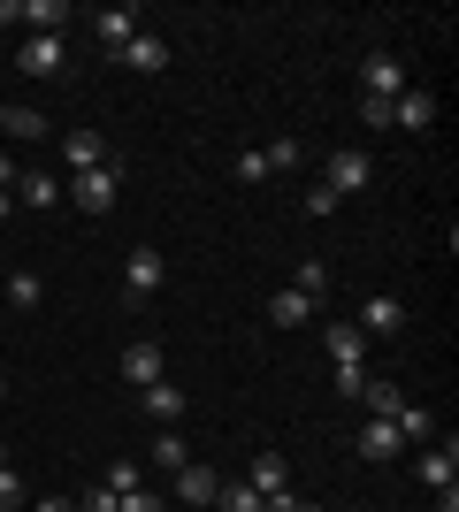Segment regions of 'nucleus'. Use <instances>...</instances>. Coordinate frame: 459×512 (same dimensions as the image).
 Masks as SVG:
<instances>
[{"instance_id":"f03ea898","label":"nucleus","mask_w":459,"mask_h":512,"mask_svg":"<svg viewBox=\"0 0 459 512\" xmlns=\"http://www.w3.org/2000/svg\"><path fill=\"white\" fill-rule=\"evenodd\" d=\"M368 176H375V161H368L360 146H329V153H322V184H329L337 199L368 192Z\"/></svg>"},{"instance_id":"4be33fe9","label":"nucleus","mask_w":459,"mask_h":512,"mask_svg":"<svg viewBox=\"0 0 459 512\" xmlns=\"http://www.w3.org/2000/svg\"><path fill=\"white\" fill-rule=\"evenodd\" d=\"M360 406H368L375 421H391V413L406 406V390H398V383H375V375H368V390H360Z\"/></svg>"},{"instance_id":"a19ab883","label":"nucleus","mask_w":459,"mask_h":512,"mask_svg":"<svg viewBox=\"0 0 459 512\" xmlns=\"http://www.w3.org/2000/svg\"><path fill=\"white\" fill-rule=\"evenodd\" d=\"M0 390H8V375H0Z\"/></svg>"},{"instance_id":"e433bc0d","label":"nucleus","mask_w":459,"mask_h":512,"mask_svg":"<svg viewBox=\"0 0 459 512\" xmlns=\"http://www.w3.org/2000/svg\"><path fill=\"white\" fill-rule=\"evenodd\" d=\"M0 23H23V0H0Z\"/></svg>"},{"instance_id":"ea45409f","label":"nucleus","mask_w":459,"mask_h":512,"mask_svg":"<svg viewBox=\"0 0 459 512\" xmlns=\"http://www.w3.org/2000/svg\"><path fill=\"white\" fill-rule=\"evenodd\" d=\"M299 512H322V505H299Z\"/></svg>"},{"instance_id":"a878e982","label":"nucleus","mask_w":459,"mask_h":512,"mask_svg":"<svg viewBox=\"0 0 459 512\" xmlns=\"http://www.w3.org/2000/svg\"><path fill=\"white\" fill-rule=\"evenodd\" d=\"M46 299V283L31 276V268H16V276H8V306H39Z\"/></svg>"},{"instance_id":"7c9ffc66","label":"nucleus","mask_w":459,"mask_h":512,"mask_svg":"<svg viewBox=\"0 0 459 512\" xmlns=\"http://www.w3.org/2000/svg\"><path fill=\"white\" fill-rule=\"evenodd\" d=\"M299 161H306L299 138H276V146H268V169H299Z\"/></svg>"},{"instance_id":"f704fd0d","label":"nucleus","mask_w":459,"mask_h":512,"mask_svg":"<svg viewBox=\"0 0 459 512\" xmlns=\"http://www.w3.org/2000/svg\"><path fill=\"white\" fill-rule=\"evenodd\" d=\"M8 214H16V184H0V222H8Z\"/></svg>"},{"instance_id":"9d476101","label":"nucleus","mask_w":459,"mask_h":512,"mask_svg":"<svg viewBox=\"0 0 459 512\" xmlns=\"http://www.w3.org/2000/svg\"><path fill=\"white\" fill-rule=\"evenodd\" d=\"M16 69L23 77H62V39H39V31H31V39L16 46Z\"/></svg>"},{"instance_id":"473e14b6","label":"nucleus","mask_w":459,"mask_h":512,"mask_svg":"<svg viewBox=\"0 0 459 512\" xmlns=\"http://www.w3.org/2000/svg\"><path fill=\"white\" fill-rule=\"evenodd\" d=\"M77 512H115V490H108V482H92V490L77 497Z\"/></svg>"},{"instance_id":"a211bd4d","label":"nucleus","mask_w":459,"mask_h":512,"mask_svg":"<svg viewBox=\"0 0 459 512\" xmlns=\"http://www.w3.org/2000/svg\"><path fill=\"white\" fill-rule=\"evenodd\" d=\"M16 192H23V207H62V176L23 169V176H16Z\"/></svg>"},{"instance_id":"393cba45","label":"nucleus","mask_w":459,"mask_h":512,"mask_svg":"<svg viewBox=\"0 0 459 512\" xmlns=\"http://www.w3.org/2000/svg\"><path fill=\"white\" fill-rule=\"evenodd\" d=\"M0 138H46V115L39 107H8V130Z\"/></svg>"},{"instance_id":"0eeeda50","label":"nucleus","mask_w":459,"mask_h":512,"mask_svg":"<svg viewBox=\"0 0 459 512\" xmlns=\"http://www.w3.org/2000/svg\"><path fill=\"white\" fill-rule=\"evenodd\" d=\"M360 329H368V337H398V329H406V299H391V291H368V306H360Z\"/></svg>"},{"instance_id":"4468645a","label":"nucleus","mask_w":459,"mask_h":512,"mask_svg":"<svg viewBox=\"0 0 459 512\" xmlns=\"http://www.w3.org/2000/svg\"><path fill=\"white\" fill-rule=\"evenodd\" d=\"M215 490H222L215 467H199V459H192V467H176V505H199V512H207V505H215Z\"/></svg>"},{"instance_id":"1a4fd4ad","label":"nucleus","mask_w":459,"mask_h":512,"mask_svg":"<svg viewBox=\"0 0 459 512\" xmlns=\"http://www.w3.org/2000/svg\"><path fill=\"white\" fill-rule=\"evenodd\" d=\"M138 31H146V23H138L131 8H100V16H92V39L108 46V54H123V46L138 39Z\"/></svg>"},{"instance_id":"f8f14e48","label":"nucleus","mask_w":459,"mask_h":512,"mask_svg":"<svg viewBox=\"0 0 459 512\" xmlns=\"http://www.w3.org/2000/svg\"><path fill=\"white\" fill-rule=\"evenodd\" d=\"M360 77H368V100H398V92H406V62H398V54H368Z\"/></svg>"},{"instance_id":"ddd939ff","label":"nucleus","mask_w":459,"mask_h":512,"mask_svg":"<svg viewBox=\"0 0 459 512\" xmlns=\"http://www.w3.org/2000/svg\"><path fill=\"white\" fill-rule=\"evenodd\" d=\"M429 123H437V100H429L421 85H406L391 100V130H429Z\"/></svg>"},{"instance_id":"cd10ccee","label":"nucleus","mask_w":459,"mask_h":512,"mask_svg":"<svg viewBox=\"0 0 459 512\" xmlns=\"http://www.w3.org/2000/svg\"><path fill=\"white\" fill-rule=\"evenodd\" d=\"M115 512H169V497H153L146 482H138V490H123V497H115Z\"/></svg>"},{"instance_id":"5701e85b","label":"nucleus","mask_w":459,"mask_h":512,"mask_svg":"<svg viewBox=\"0 0 459 512\" xmlns=\"http://www.w3.org/2000/svg\"><path fill=\"white\" fill-rule=\"evenodd\" d=\"M215 512H261V490H253V482H222V490H215Z\"/></svg>"},{"instance_id":"bb28decb","label":"nucleus","mask_w":459,"mask_h":512,"mask_svg":"<svg viewBox=\"0 0 459 512\" xmlns=\"http://www.w3.org/2000/svg\"><path fill=\"white\" fill-rule=\"evenodd\" d=\"M337 207H345V199L329 192V184H314V192L299 199V214H314V222H329V214H337Z\"/></svg>"},{"instance_id":"aec40b11","label":"nucleus","mask_w":459,"mask_h":512,"mask_svg":"<svg viewBox=\"0 0 459 512\" xmlns=\"http://www.w3.org/2000/svg\"><path fill=\"white\" fill-rule=\"evenodd\" d=\"M146 459H153V467H192V444H184V436H176V428H161V436H153V444H146Z\"/></svg>"},{"instance_id":"2eb2a0df","label":"nucleus","mask_w":459,"mask_h":512,"mask_svg":"<svg viewBox=\"0 0 459 512\" xmlns=\"http://www.w3.org/2000/svg\"><path fill=\"white\" fill-rule=\"evenodd\" d=\"M123 383H131V390L161 383V344H153V337H138L131 352H123Z\"/></svg>"},{"instance_id":"c756f323","label":"nucleus","mask_w":459,"mask_h":512,"mask_svg":"<svg viewBox=\"0 0 459 512\" xmlns=\"http://www.w3.org/2000/svg\"><path fill=\"white\" fill-rule=\"evenodd\" d=\"M329 383H337V398H360V390H368V367H329Z\"/></svg>"},{"instance_id":"39448f33","label":"nucleus","mask_w":459,"mask_h":512,"mask_svg":"<svg viewBox=\"0 0 459 512\" xmlns=\"http://www.w3.org/2000/svg\"><path fill=\"white\" fill-rule=\"evenodd\" d=\"M153 291H161V253H153V245H138L131 260H123V299H153Z\"/></svg>"},{"instance_id":"c85d7f7f","label":"nucleus","mask_w":459,"mask_h":512,"mask_svg":"<svg viewBox=\"0 0 459 512\" xmlns=\"http://www.w3.org/2000/svg\"><path fill=\"white\" fill-rule=\"evenodd\" d=\"M16 505H31V490H23L16 467H0V512H16Z\"/></svg>"},{"instance_id":"6e6552de","label":"nucleus","mask_w":459,"mask_h":512,"mask_svg":"<svg viewBox=\"0 0 459 512\" xmlns=\"http://www.w3.org/2000/svg\"><path fill=\"white\" fill-rule=\"evenodd\" d=\"M138 406H146V421H153V428H176V421H184V390H176L169 375H161V383H146V390H138Z\"/></svg>"},{"instance_id":"423d86ee","label":"nucleus","mask_w":459,"mask_h":512,"mask_svg":"<svg viewBox=\"0 0 459 512\" xmlns=\"http://www.w3.org/2000/svg\"><path fill=\"white\" fill-rule=\"evenodd\" d=\"M352 451H360V459H375V467H391L398 451H406V436H398L391 421H375V413H368V428L352 436Z\"/></svg>"},{"instance_id":"58836bf2","label":"nucleus","mask_w":459,"mask_h":512,"mask_svg":"<svg viewBox=\"0 0 459 512\" xmlns=\"http://www.w3.org/2000/svg\"><path fill=\"white\" fill-rule=\"evenodd\" d=\"M0 130H8V107H0Z\"/></svg>"},{"instance_id":"f3484780","label":"nucleus","mask_w":459,"mask_h":512,"mask_svg":"<svg viewBox=\"0 0 459 512\" xmlns=\"http://www.w3.org/2000/svg\"><path fill=\"white\" fill-rule=\"evenodd\" d=\"M421 482H429V490H452V482H459V444L421 451Z\"/></svg>"},{"instance_id":"c9c22d12","label":"nucleus","mask_w":459,"mask_h":512,"mask_svg":"<svg viewBox=\"0 0 459 512\" xmlns=\"http://www.w3.org/2000/svg\"><path fill=\"white\" fill-rule=\"evenodd\" d=\"M437 512H459V482H452V490H437Z\"/></svg>"},{"instance_id":"f257e3e1","label":"nucleus","mask_w":459,"mask_h":512,"mask_svg":"<svg viewBox=\"0 0 459 512\" xmlns=\"http://www.w3.org/2000/svg\"><path fill=\"white\" fill-rule=\"evenodd\" d=\"M115 192H123V161H108V169H85V176H69L62 199H77V214H108Z\"/></svg>"},{"instance_id":"dca6fc26","label":"nucleus","mask_w":459,"mask_h":512,"mask_svg":"<svg viewBox=\"0 0 459 512\" xmlns=\"http://www.w3.org/2000/svg\"><path fill=\"white\" fill-rule=\"evenodd\" d=\"M261 497H276V490H291V467H284V451H253V474H245Z\"/></svg>"},{"instance_id":"9b49d317","label":"nucleus","mask_w":459,"mask_h":512,"mask_svg":"<svg viewBox=\"0 0 459 512\" xmlns=\"http://www.w3.org/2000/svg\"><path fill=\"white\" fill-rule=\"evenodd\" d=\"M115 62H123V69H138V77H161V69H169V39H153V31H138V39L123 46Z\"/></svg>"},{"instance_id":"2f4dec72","label":"nucleus","mask_w":459,"mask_h":512,"mask_svg":"<svg viewBox=\"0 0 459 512\" xmlns=\"http://www.w3.org/2000/svg\"><path fill=\"white\" fill-rule=\"evenodd\" d=\"M238 176H245V184H268V176H276V169H268V153L253 146V153H238Z\"/></svg>"},{"instance_id":"4c0bfd02","label":"nucleus","mask_w":459,"mask_h":512,"mask_svg":"<svg viewBox=\"0 0 459 512\" xmlns=\"http://www.w3.org/2000/svg\"><path fill=\"white\" fill-rule=\"evenodd\" d=\"M0 467H8V444H0Z\"/></svg>"},{"instance_id":"79ce46f5","label":"nucleus","mask_w":459,"mask_h":512,"mask_svg":"<svg viewBox=\"0 0 459 512\" xmlns=\"http://www.w3.org/2000/svg\"><path fill=\"white\" fill-rule=\"evenodd\" d=\"M345 512H360V505H345Z\"/></svg>"},{"instance_id":"20e7f679","label":"nucleus","mask_w":459,"mask_h":512,"mask_svg":"<svg viewBox=\"0 0 459 512\" xmlns=\"http://www.w3.org/2000/svg\"><path fill=\"white\" fill-rule=\"evenodd\" d=\"M62 161H69V176H85V169H108L115 146L100 138V130H69V138H62Z\"/></svg>"},{"instance_id":"412c9836","label":"nucleus","mask_w":459,"mask_h":512,"mask_svg":"<svg viewBox=\"0 0 459 512\" xmlns=\"http://www.w3.org/2000/svg\"><path fill=\"white\" fill-rule=\"evenodd\" d=\"M391 428H398V436H406V444H429V436H437V421H429V406H414V398H406V406L391 413Z\"/></svg>"},{"instance_id":"7ed1b4c3","label":"nucleus","mask_w":459,"mask_h":512,"mask_svg":"<svg viewBox=\"0 0 459 512\" xmlns=\"http://www.w3.org/2000/svg\"><path fill=\"white\" fill-rule=\"evenodd\" d=\"M322 344H329V360L337 367H368V329H360V321H322Z\"/></svg>"},{"instance_id":"72a5a7b5","label":"nucleus","mask_w":459,"mask_h":512,"mask_svg":"<svg viewBox=\"0 0 459 512\" xmlns=\"http://www.w3.org/2000/svg\"><path fill=\"white\" fill-rule=\"evenodd\" d=\"M31 512H77L69 497H31Z\"/></svg>"},{"instance_id":"b1692460","label":"nucleus","mask_w":459,"mask_h":512,"mask_svg":"<svg viewBox=\"0 0 459 512\" xmlns=\"http://www.w3.org/2000/svg\"><path fill=\"white\" fill-rule=\"evenodd\" d=\"M291 291H299V299H322V291H329V268H322V260H299V268H291Z\"/></svg>"},{"instance_id":"6ab92c4d","label":"nucleus","mask_w":459,"mask_h":512,"mask_svg":"<svg viewBox=\"0 0 459 512\" xmlns=\"http://www.w3.org/2000/svg\"><path fill=\"white\" fill-rule=\"evenodd\" d=\"M268 321H276V329H306V321H314V299H299V291H276V299H268Z\"/></svg>"}]
</instances>
